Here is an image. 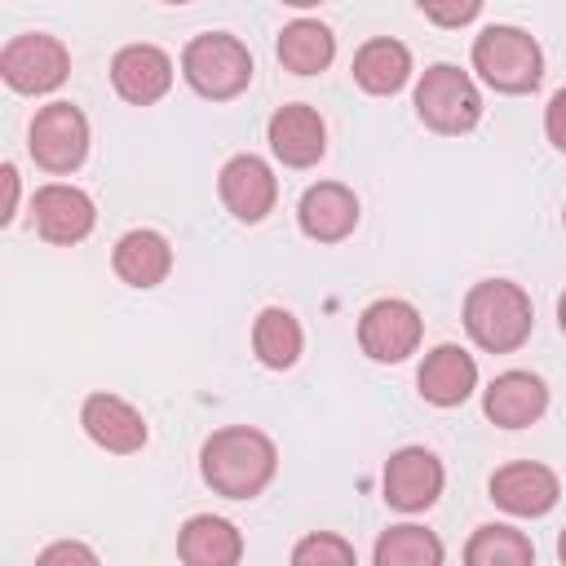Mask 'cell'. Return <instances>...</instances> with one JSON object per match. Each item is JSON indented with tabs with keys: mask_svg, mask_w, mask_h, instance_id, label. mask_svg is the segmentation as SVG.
<instances>
[{
	"mask_svg": "<svg viewBox=\"0 0 566 566\" xmlns=\"http://www.w3.org/2000/svg\"><path fill=\"white\" fill-rule=\"evenodd\" d=\"M274 469H279V451L252 424H226L199 451L203 482L217 495H226V500H252V495H261L270 486Z\"/></svg>",
	"mask_w": 566,
	"mask_h": 566,
	"instance_id": "cell-1",
	"label": "cell"
},
{
	"mask_svg": "<svg viewBox=\"0 0 566 566\" xmlns=\"http://www.w3.org/2000/svg\"><path fill=\"white\" fill-rule=\"evenodd\" d=\"M531 296L509 279H482L464 296V332L486 354H513L531 336Z\"/></svg>",
	"mask_w": 566,
	"mask_h": 566,
	"instance_id": "cell-2",
	"label": "cell"
},
{
	"mask_svg": "<svg viewBox=\"0 0 566 566\" xmlns=\"http://www.w3.org/2000/svg\"><path fill=\"white\" fill-rule=\"evenodd\" d=\"M181 75L186 84L208 97V102H230L248 88L252 80V53L243 40L226 35V31H208V35H195L181 53Z\"/></svg>",
	"mask_w": 566,
	"mask_h": 566,
	"instance_id": "cell-3",
	"label": "cell"
},
{
	"mask_svg": "<svg viewBox=\"0 0 566 566\" xmlns=\"http://www.w3.org/2000/svg\"><path fill=\"white\" fill-rule=\"evenodd\" d=\"M473 71L495 93H531L544 80V53L522 27H486L473 40Z\"/></svg>",
	"mask_w": 566,
	"mask_h": 566,
	"instance_id": "cell-4",
	"label": "cell"
},
{
	"mask_svg": "<svg viewBox=\"0 0 566 566\" xmlns=\"http://www.w3.org/2000/svg\"><path fill=\"white\" fill-rule=\"evenodd\" d=\"M416 115H420L424 128L460 137V133H469L482 119V93H478V84L460 66L438 62L416 84Z\"/></svg>",
	"mask_w": 566,
	"mask_h": 566,
	"instance_id": "cell-5",
	"label": "cell"
},
{
	"mask_svg": "<svg viewBox=\"0 0 566 566\" xmlns=\"http://www.w3.org/2000/svg\"><path fill=\"white\" fill-rule=\"evenodd\" d=\"M27 150L44 172H75L88 155V119L71 102H49L35 111Z\"/></svg>",
	"mask_w": 566,
	"mask_h": 566,
	"instance_id": "cell-6",
	"label": "cell"
},
{
	"mask_svg": "<svg viewBox=\"0 0 566 566\" xmlns=\"http://www.w3.org/2000/svg\"><path fill=\"white\" fill-rule=\"evenodd\" d=\"M71 71V53L57 35H44V31H27V35H13L0 53V75L13 93H53Z\"/></svg>",
	"mask_w": 566,
	"mask_h": 566,
	"instance_id": "cell-7",
	"label": "cell"
},
{
	"mask_svg": "<svg viewBox=\"0 0 566 566\" xmlns=\"http://www.w3.org/2000/svg\"><path fill=\"white\" fill-rule=\"evenodd\" d=\"M420 314L411 301H398V296H385V301H371L358 318V345L371 363H402L407 354H416L420 345Z\"/></svg>",
	"mask_w": 566,
	"mask_h": 566,
	"instance_id": "cell-8",
	"label": "cell"
},
{
	"mask_svg": "<svg viewBox=\"0 0 566 566\" xmlns=\"http://www.w3.org/2000/svg\"><path fill=\"white\" fill-rule=\"evenodd\" d=\"M442 460L424 447H402L385 460V504L398 513H424L442 495Z\"/></svg>",
	"mask_w": 566,
	"mask_h": 566,
	"instance_id": "cell-9",
	"label": "cell"
},
{
	"mask_svg": "<svg viewBox=\"0 0 566 566\" xmlns=\"http://www.w3.org/2000/svg\"><path fill=\"white\" fill-rule=\"evenodd\" d=\"M217 190H221V203L230 208V217L256 226L274 208L279 181H274V172H270V164L261 155H234V159L221 164Z\"/></svg>",
	"mask_w": 566,
	"mask_h": 566,
	"instance_id": "cell-10",
	"label": "cell"
},
{
	"mask_svg": "<svg viewBox=\"0 0 566 566\" xmlns=\"http://www.w3.org/2000/svg\"><path fill=\"white\" fill-rule=\"evenodd\" d=\"M80 424H84V433H88L102 451H111V455H133V451H142L146 438H150L146 416H142L133 402H124L119 394H88V398H84V411H80Z\"/></svg>",
	"mask_w": 566,
	"mask_h": 566,
	"instance_id": "cell-11",
	"label": "cell"
},
{
	"mask_svg": "<svg viewBox=\"0 0 566 566\" xmlns=\"http://www.w3.org/2000/svg\"><path fill=\"white\" fill-rule=\"evenodd\" d=\"M31 208H35V230H40V239L62 243V248L80 243V239L93 230V221H97L93 199H88L80 186H66V181L40 186L35 199H31Z\"/></svg>",
	"mask_w": 566,
	"mask_h": 566,
	"instance_id": "cell-12",
	"label": "cell"
},
{
	"mask_svg": "<svg viewBox=\"0 0 566 566\" xmlns=\"http://www.w3.org/2000/svg\"><path fill=\"white\" fill-rule=\"evenodd\" d=\"M557 495H562L557 473L535 460H517L491 473V500L513 517H544L557 504Z\"/></svg>",
	"mask_w": 566,
	"mask_h": 566,
	"instance_id": "cell-13",
	"label": "cell"
},
{
	"mask_svg": "<svg viewBox=\"0 0 566 566\" xmlns=\"http://www.w3.org/2000/svg\"><path fill=\"white\" fill-rule=\"evenodd\" d=\"M111 84L124 102L150 106L172 88V57L155 44H124L111 57Z\"/></svg>",
	"mask_w": 566,
	"mask_h": 566,
	"instance_id": "cell-14",
	"label": "cell"
},
{
	"mask_svg": "<svg viewBox=\"0 0 566 566\" xmlns=\"http://www.w3.org/2000/svg\"><path fill=\"white\" fill-rule=\"evenodd\" d=\"M270 150L287 164V168H310L323 159L327 150V128H323V115L305 102H292V106H279L270 115Z\"/></svg>",
	"mask_w": 566,
	"mask_h": 566,
	"instance_id": "cell-15",
	"label": "cell"
},
{
	"mask_svg": "<svg viewBox=\"0 0 566 566\" xmlns=\"http://www.w3.org/2000/svg\"><path fill=\"white\" fill-rule=\"evenodd\" d=\"M296 221L301 230L314 239V243H340L345 234H354L358 226V199L349 186L340 181H318L301 195V208H296Z\"/></svg>",
	"mask_w": 566,
	"mask_h": 566,
	"instance_id": "cell-16",
	"label": "cell"
},
{
	"mask_svg": "<svg viewBox=\"0 0 566 566\" xmlns=\"http://www.w3.org/2000/svg\"><path fill=\"white\" fill-rule=\"evenodd\" d=\"M544 407H548V389L535 371H504L486 385V398H482L486 420L500 429H526L544 416Z\"/></svg>",
	"mask_w": 566,
	"mask_h": 566,
	"instance_id": "cell-17",
	"label": "cell"
},
{
	"mask_svg": "<svg viewBox=\"0 0 566 566\" xmlns=\"http://www.w3.org/2000/svg\"><path fill=\"white\" fill-rule=\"evenodd\" d=\"M416 385H420V398L433 402V407H460L473 385H478V363L469 349L460 345H438L424 354L420 371H416Z\"/></svg>",
	"mask_w": 566,
	"mask_h": 566,
	"instance_id": "cell-18",
	"label": "cell"
},
{
	"mask_svg": "<svg viewBox=\"0 0 566 566\" xmlns=\"http://www.w3.org/2000/svg\"><path fill=\"white\" fill-rule=\"evenodd\" d=\"M111 265L115 274L128 283V287H155L168 279L172 270V248L159 230H128L115 252H111Z\"/></svg>",
	"mask_w": 566,
	"mask_h": 566,
	"instance_id": "cell-19",
	"label": "cell"
},
{
	"mask_svg": "<svg viewBox=\"0 0 566 566\" xmlns=\"http://www.w3.org/2000/svg\"><path fill=\"white\" fill-rule=\"evenodd\" d=\"M177 557L190 566H234L243 557V535L234 531V522L199 513L181 526L177 535Z\"/></svg>",
	"mask_w": 566,
	"mask_h": 566,
	"instance_id": "cell-20",
	"label": "cell"
},
{
	"mask_svg": "<svg viewBox=\"0 0 566 566\" xmlns=\"http://www.w3.org/2000/svg\"><path fill=\"white\" fill-rule=\"evenodd\" d=\"M274 53H279V62H283L292 75H318V71H327L332 57H336V35H332L323 22H314V18H296V22H287V27L279 31Z\"/></svg>",
	"mask_w": 566,
	"mask_h": 566,
	"instance_id": "cell-21",
	"label": "cell"
},
{
	"mask_svg": "<svg viewBox=\"0 0 566 566\" xmlns=\"http://www.w3.org/2000/svg\"><path fill=\"white\" fill-rule=\"evenodd\" d=\"M354 80L371 97H389L411 80V53L398 40H367L354 53Z\"/></svg>",
	"mask_w": 566,
	"mask_h": 566,
	"instance_id": "cell-22",
	"label": "cell"
},
{
	"mask_svg": "<svg viewBox=\"0 0 566 566\" xmlns=\"http://www.w3.org/2000/svg\"><path fill=\"white\" fill-rule=\"evenodd\" d=\"M301 345H305V336H301V323L292 318V310L265 305L256 314V323H252V349H256V358L265 367H274V371L292 367L301 358Z\"/></svg>",
	"mask_w": 566,
	"mask_h": 566,
	"instance_id": "cell-23",
	"label": "cell"
},
{
	"mask_svg": "<svg viewBox=\"0 0 566 566\" xmlns=\"http://www.w3.org/2000/svg\"><path fill=\"white\" fill-rule=\"evenodd\" d=\"M371 562L376 566H438L442 562V539L433 531H424V526L402 522V526H389L376 539Z\"/></svg>",
	"mask_w": 566,
	"mask_h": 566,
	"instance_id": "cell-24",
	"label": "cell"
},
{
	"mask_svg": "<svg viewBox=\"0 0 566 566\" xmlns=\"http://www.w3.org/2000/svg\"><path fill=\"white\" fill-rule=\"evenodd\" d=\"M469 566H526L535 562V544L513 526H478L464 544Z\"/></svg>",
	"mask_w": 566,
	"mask_h": 566,
	"instance_id": "cell-25",
	"label": "cell"
},
{
	"mask_svg": "<svg viewBox=\"0 0 566 566\" xmlns=\"http://www.w3.org/2000/svg\"><path fill=\"white\" fill-rule=\"evenodd\" d=\"M292 562H296V566H349V562H354V548H349L340 535H327V531L318 535V531H314V535H305V539L292 548Z\"/></svg>",
	"mask_w": 566,
	"mask_h": 566,
	"instance_id": "cell-26",
	"label": "cell"
},
{
	"mask_svg": "<svg viewBox=\"0 0 566 566\" xmlns=\"http://www.w3.org/2000/svg\"><path fill=\"white\" fill-rule=\"evenodd\" d=\"M416 4H420V13H424L429 22H438V27H464V22H473L478 9H482V0H416Z\"/></svg>",
	"mask_w": 566,
	"mask_h": 566,
	"instance_id": "cell-27",
	"label": "cell"
},
{
	"mask_svg": "<svg viewBox=\"0 0 566 566\" xmlns=\"http://www.w3.org/2000/svg\"><path fill=\"white\" fill-rule=\"evenodd\" d=\"M544 133H548V142L557 150H566V88H557L548 97V106H544Z\"/></svg>",
	"mask_w": 566,
	"mask_h": 566,
	"instance_id": "cell-28",
	"label": "cell"
},
{
	"mask_svg": "<svg viewBox=\"0 0 566 566\" xmlns=\"http://www.w3.org/2000/svg\"><path fill=\"white\" fill-rule=\"evenodd\" d=\"M53 562H84V566H93L97 553L84 548V544H49V548L40 553V566H53Z\"/></svg>",
	"mask_w": 566,
	"mask_h": 566,
	"instance_id": "cell-29",
	"label": "cell"
},
{
	"mask_svg": "<svg viewBox=\"0 0 566 566\" xmlns=\"http://www.w3.org/2000/svg\"><path fill=\"white\" fill-rule=\"evenodd\" d=\"M0 181H4V203H0V221L9 226V221H13V212H18V168H13V164H4V168H0Z\"/></svg>",
	"mask_w": 566,
	"mask_h": 566,
	"instance_id": "cell-30",
	"label": "cell"
},
{
	"mask_svg": "<svg viewBox=\"0 0 566 566\" xmlns=\"http://www.w3.org/2000/svg\"><path fill=\"white\" fill-rule=\"evenodd\" d=\"M557 327H562V332H566V292H562V296H557Z\"/></svg>",
	"mask_w": 566,
	"mask_h": 566,
	"instance_id": "cell-31",
	"label": "cell"
},
{
	"mask_svg": "<svg viewBox=\"0 0 566 566\" xmlns=\"http://www.w3.org/2000/svg\"><path fill=\"white\" fill-rule=\"evenodd\" d=\"M283 4H292V9H314V4H323V0H283Z\"/></svg>",
	"mask_w": 566,
	"mask_h": 566,
	"instance_id": "cell-32",
	"label": "cell"
},
{
	"mask_svg": "<svg viewBox=\"0 0 566 566\" xmlns=\"http://www.w3.org/2000/svg\"><path fill=\"white\" fill-rule=\"evenodd\" d=\"M557 557H562V562H566V531H562V535H557Z\"/></svg>",
	"mask_w": 566,
	"mask_h": 566,
	"instance_id": "cell-33",
	"label": "cell"
},
{
	"mask_svg": "<svg viewBox=\"0 0 566 566\" xmlns=\"http://www.w3.org/2000/svg\"><path fill=\"white\" fill-rule=\"evenodd\" d=\"M164 4H190V0H164Z\"/></svg>",
	"mask_w": 566,
	"mask_h": 566,
	"instance_id": "cell-34",
	"label": "cell"
},
{
	"mask_svg": "<svg viewBox=\"0 0 566 566\" xmlns=\"http://www.w3.org/2000/svg\"><path fill=\"white\" fill-rule=\"evenodd\" d=\"M562 221H566V208H562Z\"/></svg>",
	"mask_w": 566,
	"mask_h": 566,
	"instance_id": "cell-35",
	"label": "cell"
}]
</instances>
